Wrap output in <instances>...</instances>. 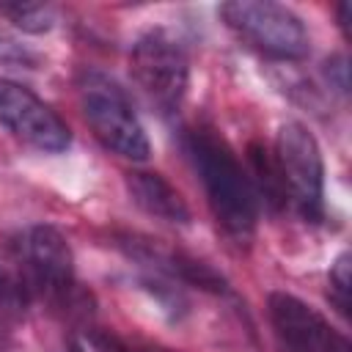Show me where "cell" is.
I'll use <instances>...</instances> for the list:
<instances>
[{
  "label": "cell",
  "mask_w": 352,
  "mask_h": 352,
  "mask_svg": "<svg viewBox=\"0 0 352 352\" xmlns=\"http://www.w3.org/2000/svg\"><path fill=\"white\" fill-rule=\"evenodd\" d=\"M184 148L198 170L214 220L228 236L248 242L258 220V195L231 146L214 129L195 126L187 129Z\"/></svg>",
  "instance_id": "6da1fadb"
},
{
  "label": "cell",
  "mask_w": 352,
  "mask_h": 352,
  "mask_svg": "<svg viewBox=\"0 0 352 352\" xmlns=\"http://www.w3.org/2000/svg\"><path fill=\"white\" fill-rule=\"evenodd\" d=\"M77 94L85 121L110 151L135 162L148 160L151 143L146 138V129L132 110L126 91L110 74L85 69L77 80Z\"/></svg>",
  "instance_id": "7a4b0ae2"
},
{
  "label": "cell",
  "mask_w": 352,
  "mask_h": 352,
  "mask_svg": "<svg viewBox=\"0 0 352 352\" xmlns=\"http://www.w3.org/2000/svg\"><path fill=\"white\" fill-rule=\"evenodd\" d=\"M129 72L140 94L160 113H173L182 104L190 80V60L182 41L170 30L165 28L146 30L132 44Z\"/></svg>",
  "instance_id": "3957f363"
},
{
  "label": "cell",
  "mask_w": 352,
  "mask_h": 352,
  "mask_svg": "<svg viewBox=\"0 0 352 352\" xmlns=\"http://www.w3.org/2000/svg\"><path fill=\"white\" fill-rule=\"evenodd\" d=\"M220 16L234 33H239L248 44H253L270 58L300 60L311 50V38L302 19L280 3L231 0L220 6Z\"/></svg>",
  "instance_id": "277c9868"
},
{
  "label": "cell",
  "mask_w": 352,
  "mask_h": 352,
  "mask_svg": "<svg viewBox=\"0 0 352 352\" xmlns=\"http://www.w3.org/2000/svg\"><path fill=\"white\" fill-rule=\"evenodd\" d=\"M22 264V286L28 294H38L52 305H72L74 289V256L66 236L55 226H30L16 242Z\"/></svg>",
  "instance_id": "5b68a950"
},
{
  "label": "cell",
  "mask_w": 352,
  "mask_h": 352,
  "mask_svg": "<svg viewBox=\"0 0 352 352\" xmlns=\"http://www.w3.org/2000/svg\"><path fill=\"white\" fill-rule=\"evenodd\" d=\"M275 162L283 176L286 198L308 220L322 217V190H324V165L314 132L300 121H286L278 132Z\"/></svg>",
  "instance_id": "8992f818"
},
{
  "label": "cell",
  "mask_w": 352,
  "mask_h": 352,
  "mask_svg": "<svg viewBox=\"0 0 352 352\" xmlns=\"http://www.w3.org/2000/svg\"><path fill=\"white\" fill-rule=\"evenodd\" d=\"M0 124H6L28 146L47 154L63 151L72 140L69 126L50 104H44L25 85L3 77H0Z\"/></svg>",
  "instance_id": "52a82bcc"
},
{
  "label": "cell",
  "mask_w": 352,
  "mask_h": 352,
  "mask_svg": "<svg viewBox=\"0 0 352 352\" xmlns=\"http://www.w3.org/2000/svg\"><path fill=\"white\" fill-rule=\"evenodd\" d=\"M267 308L275 336L286 346V352H349V341L300 297L272 292Z\"/></svg>",
  "instance_id": "ba28073f"
},
{
  "label": "cell",
  "mask_w": 352,
  "mask_h": 352,
  "mask_svg": "<svg viewBox=\"0 0 352 352\" xmlns=\"http://www.w3.org/2000/svg\"><path fill=\"white\" fill-rule=\"evenodd\" d=\"M126 190L132 201L151 217H160L165 223H190V206L184 204L179 190L160 173L132 170L126 173Z\"/></svg>",
  "instance_id": "9c48e42d"
},
{
  "label": "cell",
  "mask_w": 352,
  "mask_h": 352,
  "mask_svg": "<svg viewBox=\"0 0 352 352\" xmlns=\"http://www.w3.org/2000/svg\"><path fill=\"white\" fill-rule=\"evenodd\" d=\"M248 160H250V170H253V182H250L253 190L264 198V204L270 209H280L286 204V187H283V176L275 162V154H270L261 143H250Z\"/></svg>",
  "instance_id": "30bf717a"
},
{
  "label": "cell",
  "mask_w": 352,
  "mask_h": 352,
  "mask_svg": "<svg viewBox=\"0 0 352 352\" xmlns=\"http://www.w3.org/2000/svg\"><path fill=\"white\" fill-rule=\"evenodd\" d=\"M0 14L25 33H47L55 22L52 6L33 0H0Z\"/></svg>",
  "instance_id": "8fae6325"
},
{
  "label": "cell",
  "mask_w": 352,
  "mask_h": 352,
  "mask_svg": "<svg viewBox=\"0 0 352 352\" xmlns=\"http://www.w3.org/2000/svg\"><path fill=\"white\" fill-rule=\"evenodd\" d=\"M77 341L88 349V352H154L148 346H140V344H132L110 330H88L82 336H77Z\"/></svg>",
  "instance_id": "7c38bea8"
},
{
  "label": "cell",
  "mask_w": 352,
  "mask_h": 352,
  "mask_svg": "<svg viewBox=\"0 0 352 352\" xmlns=\"http://www.w3.org/2000/svg\"><path fill=\"white\" fill-rule=\"evenodd\" d=\"M349 267H352L349 253H341V256L333 261L330 275H327L330 300L336 302V308H338L341 314H349Z\"/></svg>",
  "instance_id": "4fadbf2b"
},
{
  "label": "cell",
  "mask_w": 352,
  "mask_h": 352,
  "mask_svg": "<svg viewBox=\"0 0 352 352\" xmlns=\"http://www.w3.org/2000/svg\"><path fill=\"white\" fill-rule=\"evenodd\" d=\"M25 297H28V292H25V286H22V280H14L8 272H3V267H0V305H6V308H19L22 302H25Z\"/></svg>",
  "instance_id": "5bb4252c"
},
{
  "label": "cell",
  "mask_w": 352,
  "mask_h": 352,
  "mask_svg": "<svg viewBox=\"0 0 352 352\" xmlns=\"http://www.w3.org/2000/svg\"><path fill=\"white\" fill-rule=\"evenodd\" d=\"M324 74H327L330 85H333L338 94H346V91H349V66H346V58H344V55H333V58L324 63Z\"/></svg>",
  "instance_id": "9a60e30c"
},
{
  "label": "cell",
  "mask_w": 352,
  "mask_h": 352,
  "mask_svg": "<svg viewBox=\"0 0 352 352\" xmlns=\"http://www.w3.org/2000/svg\"><path fill=\"white\" fill-rule=\"evenodd\" d=\"M349 14H352V6L349 3H341L338 6V25H341V30H344L346 38H349Z\"/></svg>",
  "instance_id": "2e32d148"
},
{
  "label": "cell",
  "mask_w": 352,
  "mask_h": 352,
  "mask_svg": "<svg viewBox=\"0 0 352 352\" xmlns=\"http://www.w3.org/2000/svg\"><path fill=\"white\" fill-rule=\"evenodd\" d=\"M66 352H88V349H85L77 338H72V341H69V346H66Z\"/></svg>",
  "instance_id": "e0dca14e"
}]
</instances>
